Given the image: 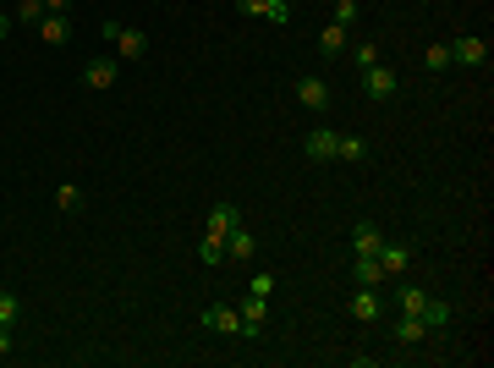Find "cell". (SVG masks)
Masks as SVG:
<instances>
[{"mask_svg":"<svg viewBox=\"0 0 494 368\" xmlns=\"http://www.w3.org/2000/svg\"><path fill=\"white\" fill-rule=\"evenodd\" d=\"M417 319L428 324V336H440V330H445V324L456 319V308L445 303V297H428V303H423V314H417Z\"/></svg>","mask_w":494,"mask_h":368,"instance_id":"obj_16","label":"cell"},{"mask_svg":"<svg viewBox=\"0 0 494 368\" xmlns=\"http://www.w3.org/2000/svg\"><path fill=\"white\" fill-rule=\"evenodd\" d=\"M225 258H237V264H247V258H258V237H253V231L237 220V225H231L225 231Z\"/></svg>","mask_w":494,"mask_h":368,"instance_id":"obj_10","label":"cell"},{"mask_svg":"<svg viewBox=\"0 0 494 368\" xmlns=\"http://www.w3.org/2000/svg\"><path fill=\"white\" fill-rule=\"evenodd\" d=\"M379 242H385L379 220H357V225H352V258H374V253H379Z\"/></svg>","mask_w":494,"mask_h":368,"instance_id":"obj_9","label":"cell"},{"mask_svg":"<svg viewBox=\"0 0 494 368\" xmlns=\"http://www.w3.org/2000/svg\"><path fill=\"white\" fill-rule=\"evenodd\" d=\"M247 291H253V297H275V275H270V270L253 275V281H247Z\"/></svg>","mask_w":494,"mask_h":368,"instance_id":"obj_27","label":"cell"},{"mask_svg":"<svg viewBox=\"0 0 494 368\" xmlns=\"http://www.w3.org/2000/svg\"><path fill=\"white\" fill-rule=\"evenodd\" d=\"M374 149H368V138H357V132H341L336 138V159H346V165H362Z\"/></svg>","mask_w":494,"mask_h":368,"instance_id":"obj_17","label":"cell"},{"mask_svg":"<svg viewBox=\"0 0 494 368\" xmlns=\"http://www.w3.org/2000/svg\"><path fill=\"white\" fill-rule=\"evenodd\" d=\"M423 66H428V72H450V45H428V55H423Z\"/></svg>","mask_w":494,"mask_h":368,"instance_id":"obj_22","label":"cell"},{"mask_svg":"<svg viewBox=\"0 0 494 368\" xmlns=\"http://www.w3.org/2000/svg\"><path fill=\"white\" fill-rule=\"evenodd\" d=\"M6 33H12V17H6V6H0V45H6Z\"/></svg>","mask_w":494,"mask_h":368,"instance_id":"obj_31","label":"cell"},{"mask_svg":"<svg viewBox=\"0 0 494 368\" xmlns=\"http://www.w3.org/2000/svg\"><path fill=\"white\" fill-rule=\"evenodd\" d=\"M198 264H225V242L204 237V242H198Z\"/></svg>","mask_w":494,"mask_h":368,"instance_id":"obj_26","label":"cell"},{"mask_svg":"<svg viewBox=\"0 0 494 368\" xmlns=\"http://www.w3.org/2000/svg\"><path fill=\"white\" fill-rule=\"evenodd\" d=\"M116 78H121V61H116V55H88L83 88H116Z\"/></svg>","mask_w":494,"mask_h":368,"instance_id":"obj_2","label":"cell"},{"mask_svg":"<svg viewBox=\"0 0 494 368\" xmlns=\"http://www.w3.org/2000/svg\"><path fill=\"white\" fill-rule=\"evenodd\" d=\"M237 314H242V336L247 341H258L263 336V324H270V297H242V303H237Z\"/></svg>","mask_w":494,"mask_h":368,"instance_id":"obj_1","label":"cell"},{"mask_svg":"<svg viewBox=\"0 0 494 368\" xmlns=\"http://www.w3.org/2000/svg\"><path fill=\"white\" fill-rule=\"evenodd\" d=\"M379 308H385V303H379V286H357V291H352V319H357V324H374Z\"/></svg>","mask_w":494,"mask_h":368,"instance_id":"obj_13","label":"cell"},{"mask_svg":"<svg viewBox=\"0 0 494 368\" xmlns=\"http://www.w3.org/2000/svg\"><path fill=\"white\" fill-rule=\"evenodd\" d=\"M319 55H329V61H336V55H346V28H336V22H329V28L319 33Z\"/></svg>","mask_w":494,"mask_h":368,"instance_id":"obj_19","label":"cell"},{"mask_svg":"<svg viewBox=\"0 0 494 368\" xmlns=\"http://www.w3.org/2000/svg\"><path fill=\"white\" fill-rule=\"evenodd\" d=\"M352 281H357V286H379V281H385L379 258H352Z\"/></svg>","mask_w":494,"mask_h":368,"instance_id":"obj_20","label":"cell"},{"mask_svg":"<svg viewBox=\"0 0 494 368\" xmlns=\"http://www.w3.org/2000/svg\"><path fill=\"white\" fill-rule=\"evenodd\" d=\"M33 28H39V39H45L50 50H61L66 39H72V17H61V12H45V17L33 22Z\"/></svg>","mask_w":494,"mask_h":368,"instance_id":"obj_12","label":"cell"},{"mask_svg":"<svg viewBox=\"0 0 494 368\" xmlns=\"http://www.w3.org/2000/svg\"><path fill=\"white\" fill-rule=\"evenodd\" d=\"M428 341V324L417 314H395V347H423Z\"/></svg>","mask_w":494,"mask_h":368,"instance_id":"obj_15","label":"cell"},{"mask_svg":"<svg viewBox=\"0 0 494 368\" xmlns=\"http://www.w3.org/2000/svg\"><path fill=\"white\" fill-rule=\"evenodd\" d=\"M336 138H341V132L319 121V127L308 132V138H303V154H308L313 165H329V159H336Z\"/></svg>","mask_w":494,"mask_h":368,"instance_id":"obj_4","label":"cell"},{"mask_svg":"<svg viewBox=\"0 0 494 368\" xmlns=\"http://www.w3.org/2000/svg\"><path fill=\"white\" fill-rule=\"evenodd\" d=\"M270 6H275V0H237L242 17H270Z\"/></svg>","mask_w":494,"mask_h":368,"instance_id":"obj_28","label":"cell"},{"mask_svg":"<svg viewBox=\"0 0 494 368\" xmlns=\"http://www.w3.org/2000/svg\"><path fill=\"white\" fill-rule=\"evenodd\" d=\"M237 220H242V209H237V204H231V198H220V204L209 209V231H204V237H215V242H225V231H231V225H237Z\"/></svg>","mask_w":494,"mask_h":368,"instance_id":"obj_14","label":"cell"},{"mask_svg":"<svg viewBox=\"0 0 494 368\" xmlns=\"http://www.w3.org/2000/svg\"><path fill=\"white\" fill-rule=\"evenodd\" d=\"M362 94H368L374 105H385V99L395 94V72H390L385 61H379V66H368V72H362Z\"/></svg>","mask_w":494,"mask_h":368,"instance_id":"obj_11","label":"cell"},{"mask_svg":"<svg viewBox=\"0 0 494 368\" xmlns=\"http://www.w3.org/2000/svg\"><path fill=\"white\" fill-rule=\"evenodd\" d=\"M374 258H379V270H385V275H401V270H412V242H401V237H385Z\"/></svg>","mask_w":494,"mask_h":368,"instance_id":"obj_3","label":"cell"},{"mask_svg":"<svg viewBox=\"0 0 494 368\" xmlns=\"http://www.w3.org/2000/svg\"><path fill=\"white\" fill-rule=\"evenodd\" d=\"M291 94H296V105H303V110H329V83L324 78H296Z\"/></svg>","mask_w":494,"mask_h":368,"instance_id":"obj_7","label":"cell"},{"mask_svg":"<svg viewBox=\"0 0 494 368\" xmlns=\"http://www.w3.org/2000/svg\"><path fill=\"white\" fill-rule=\"evenodd\" d=\"M352 61H357V72H368V66H379V45H352Z\"/></svg>","mask_w":494,"mask_h":368,"instance_id":"obj_23","label":"cell"},{"mask_svg":"<svg viewBox=\"0 0 494 368\" xmlns=\"http://www.w3.org/2000/svg\"><path fill=\"white\" fill-rule=\"evenodd\" d=\"M423 303H428L423 286H395V314H423Z\"/></svg>","mask_w":494,"mask_h":368,"instance_id":"obj_18","label":"cell"},{"mask_svg":"<svg viewBox=\"0 0 494 368\" xmlns=\"http://www.w3.org/2000/svg\"><path fill=\"white\" fill-rule=\"evenodd\" d=\"M17 352V336H12V324H0V363H6Z\"/></svg>","mask_w":494,"mask_h":368,"instance_id":"obj_29","label":"cell"},{"mask_svg":"<svg viewBox=\"0 0 494 368\" xmlns=\"http://www.w3.org/2000/svg\"><path fill=\"white\" fill-rule=\"evenodd\" d=\"M110 45H116V61H143V55H149V33H138V28H116Z\"/></svg>","mask_w":494,"mask_h":368,"instance_id":"obj_8","label":"cell"},{"mask_svg":"<svg viewBox=\"0 0 494 368\" xmlns=\"http://www.w3.org/2000/svg\"><path fill=\"white\" fill-rule=\"evenodd\" d=\"M362 17V6H357V0H336V17H329V22H336V28H352Z\"/></svg>","mask_w":494,"mask_h":368,"instance_id":"obj_24","label":"cell"},{"mask_svg":"<svg viewBox=\"0 0 494 368\" xmlns=\"http://www.w3.org/2000/svg\"><path fill=\"white\" fill-rule=\"evenodd\" d=\"M198 324L215 330V336H242V314H237V308H225V303L204 308V314H198Z\"/></svg>","mask_w":494,"mask_h":368,"instance_id":"obj_6","label":"cell"},{"mask_svg":"<svg viewBox=\"0 0 494 368\" xmlns=\"http://www.w3.org/2000/svg\"><path fill=\"white\" fill-rule=\"evenodd\" d=\"M72 6L77 0H45V12H61V17H72Z\"/></svg>","mask_w":494,"mask_h":368,"instance_id":"obj_30","label":"cell"},{"mask_svg":"<svg viewBox=\"0 0 494 368\" xmlns=\"http://www.w3.org/2000/svg\"><path fill=\"white\" fill-rule=\"evenodd\" d=\"M55 209H61V215L83 209V192H77V187H55Z\"/></svg>","mask_w":494,"mask_h":368,"instance_id":"obj_25","label":"cell"},{"mask_svg":"<svg viewBox=\"0 0 494 368\" xmlns=\"http://www.w3.org/2000/svg\"><path fill=\"white\" fill-rule=\"evenodd\" d=\"M17 319H22V297L0 286V324H12V330H17Z\"/></svg>","mask_w":494,"mask_h":368,"instance_id":"obj_21","label":"cell"},{"mask_svg":"<svg viewBox=\"0 0 494 368\" xmlns=\"http://www.w3.org/2000/svg\"><path fill=\"white\" fill-rule=\"evenodd\" d=\"M450 61H456V66H489V39L461 33V39H450Z\"/></svg>","mask_w":494,"mask_h":368,"instance_id":"obj_5","label":"cell"}]
</instances>
